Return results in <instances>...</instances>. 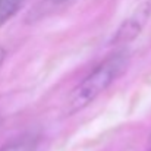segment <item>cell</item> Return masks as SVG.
<instances>
[{"label":"cell","instance_id":"6da1fadb","mask_svg":"<svg viewBox=\"0 0 151 151\" xmlns=\"http://www.w3.org/2000/svg\"><path fill=\"white\" fill-rule=\"evenodd\" d=\"M128 65L129 56L126 51H119L101 62L88 76H85L73 88L66 101L65 113L70 116L90 106L114 81H117V78L123 75V72L128 69Z\"/></svg>","mask_w":151,"mask_h":151},{"label":"cell","instance_id":"7a4b0ae2","mask_svg":"<svg viewBox=\"0 0 151 151\" xmlns=\"http://www.w3.org/2000/svg\"><path fill=\"white\" fill-rule=\"evenodd\" d=\"M150 15H151V3L145 1V3L139 4L137 7V10L128 19H125L120 24V27L117 28V31L113 35L111 44L119 46V44H128V43L134 41L141 34V31L144 29Z\"/></svg>","mask_w":151,"mask_h":151},{"label":"cell","instance_id":"3957f363","mask_svg":"<svg viewBox=\"0 0 151 151\" xmlns=\"http://www.w3.org/2000/svg\"><path fill=\"white\" fill-rule=\"evenodd\" d=\"M27 0H0V28L10 21Z\"/></svg>","mask_w":151,"mask_h":151},{"label":"cell","instance_id":"277c9868","mask_svg":"<svg viewBox=\"0 0 151 151\" xmlns=\"http://www.w3.org/2000/svg\"><path fill=\"white\" fill-rule=\"evenodd\" d=\"M38 148V141L37 138L32 137H25L21 139H16L4 147H1L0 151H37Z\"/></svg>","mask_w":151,"mask_h":151},{"label":"cell","instance_id":"5b68a950","mask_svg":"<svg viewBox=\"0 0 151 151\" xmlns=\"http://www.w3.org/2000/svg\"><path fill=\"white\" fill-rule=\"evenodd\" d=\"M4 59H6V50L0 46V66H1V63L4 62Z\"/></svg>","mask_w":151,"mask_h":151},{"label":"cell","instance_id":"8992f818","mask_svg":"<svg viewBox=\"0 0 151 151\" xmlns=\"http://www.w3.org/2000/svg\"><path fill=\"white\" fill-rule=\"evenodd\" d=\"M53 4H60V3H65V1H68V0H50Z\"/></svg>","mask_w":151,"mask_h":151},{"label":"cell","instance_id":"52a82bcc","mask_svg":"<svg viewBox=\"0 0 151 151\" xmlns=\"http://www.w3.org/2000/svg\"><path fill=\"white\" fill-rule=\"evenodd\" d=\"M147 151H151V137H150V139H148V147H147Z\"/></svg>","mask_w":151,"mask_h":151}]
</instances>
